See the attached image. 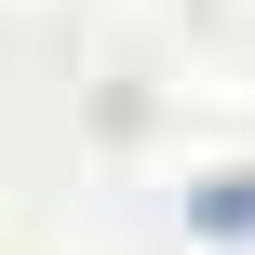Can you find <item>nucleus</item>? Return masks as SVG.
<instances>
[{
	"instance_id": "f257e3e1",
	"label": "nucleus",
	"mask_w": 255,
	"mask_h": 255,
	"mask_svg": "<svg viewBox=\"0 0 255 255\" xmlns=\"http://www.w3.org/2000/svg\"><path fill=\"white\" fill-rule=\"evenodd\" d=\"M188 215H202V229H255V188H202Z\"/></svg>"
}]
</instances>
